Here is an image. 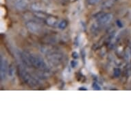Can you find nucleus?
<instances>
[{"label": "nucleus", "instance_id": "17", "mask_svg": "<svg viewBox=\"0 0 131 131\" xmlns=\"http://www.w3.org/2000/svg\"><path fill=\"white\" fill-rule=\"evenodd\" d=\"M62 1H66V0H62Z\"/></svg>", "mask_w": 131, "mask_h": 131}, {"label": "nucleus", "instance_id": "6", "mask_svg": "<svg viewBox=\"0 0 131 131\" xmlns=\"http://www.w3.org/2000/svg\"><path fill=\"white\" fill-rule=\"evenodd\" d=\"M15 4L16 8L19 10H23L28 7L27 0H15Z\"/></svg>", "mask_w": 131, "mask_h": 131}, {"label": "nucleus", "instance_id": "4", "mask_svg": "<svg viewBox=\"0 0 131 131\" xmlns=\"http://www.w3.org/2000/svg\"><path fill=\"white\" fill-rule=\"evenodd\" d=\"M97 24L100 25H105L111 21L113 18V15L110 13H105V14H100L97 16Z\"/></svg>", "mask_w": 131, "mask_h": 131}, {"label": "nucleus", "instance_id": "2", "mask_svg": "<svg viewBox=\"0 0 131 131\" xmlns=\"http://www.w3.org/2000/svg\"><path fill=\"white\" fill-rule=\"evenodd\" d=\"M19 73L22 79L24 80L25 82H26L30 86H36L39 84V82L35 77H33L29 72L26 71L24 67H19Z\"/></svg>", "mask_w": 131, "mask_h": 131}, {"label": "nucleus", "instance_id": "5", "mask_svg": "<svg viewBox=\"0 0 131 131\" xmlns=\"http://www.w3.org/2000/svg\"><path fill=\"white\" fill-rule=\"evenodd\" d=\"M26 26H27V28L30 32H32V33H35V34L39 33L40 32V30H41V26H39L38 24H37L36 22H28L26 24Z\"/></svg>", "mask_w": 131, "mask_h": 131}, {"label": "nucleus", "instance_id": "3", "mask_svg": "<svg viewBox=\"0 0 131 131\" xmlns=\"http://www.w3.org/2000/svg\"><path fill=\"white\" fill-rule=\"evenodd\" d=\"M0 76H1V80H3L6 78L8 71V61L3 56H1V62H0Z\"/></svg>", "mask_w": 131, "mask_h": 131}, {"label": "nucleus", "instance_id": "9", "mask_svg": "<svg viewBox=\"0 0 131 131\" xmlns=\"http://www.w3.org/2000/svg\"><path fill=\"white\" fill-rule=\"evenodd\" d=\"M67 26V21H65V20H62V21H60L58 23V28H60V30H63V29H64Z\"/></svg>", "mask_w": 131, "mask_h": 131}, {"label": "nucleus", "instance_id": "8", "mask_svg": "<svg viewBox=\"0 0 131 131\" xmlns=\"http://www.w3.org/2000/svg\"><path fill=\"white\" fill-rule=\"evenodd\" d=\"M46 23H47V25L51 26H55L56 25V24H58V20L57 19L54 17H49L47 18L46 19Z\"/></svg>", "mask_w": 131, "mask_h": 131}, {"label": "nucleus", "instance_id": "13", "mask_svg": "<svg viewBox=\"0 0 131 131\" xmlns=\"http://www.w3.org/2000/svg\"><path fill=\"white\" fill-rule=\"evenodd\" d=\"M71 66L73 68H74V67H75L76 66L78 65V62L77 61H75V60H72V61H71Z\"/></svg>", "mask_w": 131, "mask_h": 131}, {"label": "nucleus", "instance_id": "12", "mask_svg": "<svg viewBox=\"0 0 131 131\" xmlns=\"http://www.w3.org/2000/svg\"><path fill=\"white\" fill-rule=\"evenodd\" d=\"M93 88L95 90H101V87L98 85L97 83L96 82H94L93 84Z\"/></svg>", "mask_w": 131, "mask_h": 131}, {"label": "nucleus", "instance_id": "14", "mask_svg": "<svg viewBox=\"0 0 131 131\" xmlns=\"http://www.w3.org/2000/svg\"><path fill=\"white\" fill-rule=\"evenodd\" d=\"M72 56H73V58L76 59V58H78V54L76 52H73V54H72Z\"/></svg>", "mask_w": 131, "mask_h": 131}, {"label": "nucleus", "instance_id": "16", "mask_svg": "<svg viewBox=\"0 0 131 131\" xmlns=\"http://www.w3.org/2000/svg\"><path fill=\"white\" fill-rule=\"evenodd\" d=\"M80 90H86V88H84V87H80V88L79 89Z\"/></svg>", "mask_w": 131, "mask_h": 131}, {"label": "nucleus", "instance_id": "15", "mask_svg": "<svg viewBox=\"0 0 131 131\" xmlns=\"http://www.w3.org/2000/svg\"><path fill=\"white\" fill-rule=\"evenodd\" d=\"M117 26H119V27H122V25L121 24V22L119 21H117Z\"/></svg>", "mask_w": 131, "mask_h": 131}, {"label": "nucleus", "instance_id": "10", "mask_svg": "<svg viewBox=\"0 0 131 131\" xmlns=\"http://www.w3.org/2000/svg\"><path fill=\"white\" fill-rule=\"evenodd\" d=\"M101 1L102 0H87V3H88V4L93 6V5H95L100 3Z\"/></svg>", "mask_w": 131, "mask_h": 131}, {"label": "nucleus", "instance_id": "7", "mask_svg": "<svg viewBox=\"0 0 131 131\" xmlns=\"http://www.w3.org/2000/svg\"><path fill=\"white\" fill-rule=\"evenodd\" d=\"M117 0H105L102 4V8L105 9H108L111 8L115 3L116 2Z\"/></svg>", "mask_w": 131, "mask_h": 131}, {"label": "nucleus", "instance_id": "1", "mask_svg": "<svg viewBox=\"0 0 131 131\" xmlns=\"http://www.w3.org/2000/svg\"><path fill=\"white\" fill-rule=\"evenodd\" d=\"M22 62L28 67H35L39 70V74L43 77H46L50 70L43 58L39 55L31 54L30 52H23L21 55Z\"/></svg>", "mask_w": 131, "mask_h": 131}, {"label": "nucleus", "instance_id": "11", "mask_svg": "<svg viewBox=\"0 0 131 131\" xmlns=\"http://www.w3.org/2000/svg\"><path fill=\"white\" fill-rule=\"evenodd\" d=\"M113 74L115 77H119V75H120V69H118V68H115Z\"/></svg>", "mask_w": 131, "mask_h": 131}]
</instances>
